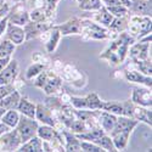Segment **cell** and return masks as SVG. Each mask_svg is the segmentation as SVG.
I'll list each match as a JSON object with an SVG mask.
<instances>
[{
  "instance_id": "603a6c76",
  "label": "cell",
  "mask_w": 152,
  "mask_h": 152,
  "mask_svg": "<svg viewBox=\"0 0 152 152\" xmlns=\"http://www.w3.org/2000/svg\"><path fill=\"white\" fill-rule=\"evenodd\" d=\"M129 136H130V132H121V133L111 134L112 141L115 144V147L117 148V151L124 150L126 147L129 141Z\"/></svg>"
},
{
  "instance_id": "d6a6232c",
  "label": "cell",
  "mask_w": 152,
  "mask_h": 152,
  "mask_svg": "<svg viewBox=\"0 0 152 152\" xmlns=\"http://www.w3.org/2000/svg\"><path fill=\"white\" fill-rule=\"evenodd\" d=\"M16 45L10 42L9 39H5L0 43V57H10L12 53L15 51Z\"/></svg>"
},
{
  "instance_id": "6da1fadb",
  "label": "cell",
  "mask_w": 152,
  "mask_h": 152,
  "mask_svg": "<svg viewBox=\"0 0 152 152\" xmlns=\"http://www.w3.org/2000/svg\"><path fill=\"white\" fill-rule=\"evenodd\" d=\"M134 42H135L134 38L124 31L116 40H113L107 46V49L100 55V58L108 61L111 66H118L126 57L129 45H132Z\"/></svg>"
},
{
  "instance_id": "f546056e",
  "label": "cell",
  "mask_w": 152,
  "mask_h": 152,
  "mask_svg": "<svg viewBox=\"0 0 152 152\" xmlns=\"http://www.w3.org/2000/svg\"><path fill=\"white\" fill-rule=\"evenodd\" d=\"M102 110L116 116H123V102L119 101H107L102 104Z\"/></svg>"
},
{
  "instance_id": "681fc988",
  "label": "cell",
  "mask_w": 152,
  "mask_h": 152,
  "mask_svg": "<svg viewBox=\"0 0 152 152\" xmlns=\"http://www.w3.org/2000/svg\"><path fill=\"white\" fill-rule=\"evenodd\" d=\"M22 1H26V0H22Z\"/></svg>"
},
{
  "instance_id": "7a4b0ae2",
  "label": "cell",
  "mask_w": 152,
  "mask_h": 152,
  "mask_svg": "<svg viewBox=\"0 0 152 152\" xmlns=\"http://www.w3.org/2000/svg\"><path fill=\"white\" fill-rule=\"evenodd\" d=\"M38 126L39 125H38L37 121H34V118H29V117H26L23 115L20 116L18 123L15 126V129L20 135V139H21L22 144L26 142L27 140H29L31 137L37 135Z\"/></svg>"
},
{
  "instance_id": "cb8c5ba5",
  "label": "cell",
  "mask_w": 152,
  "mask_h": 152,
  "mask_svg": "<svg viewBox=\"0 0 152 152\" xmlns=\"http://www.w3.org/2000/svg\"><path fill=\"white\" fill-rule=\"evenodd\" d=\"M18 119H20V113L16 110H7L1 117V119H0V122L6 124L9 128L14 129L18 123Z\"/></svg>"
},
{
  "instance_id": "e0dca14e",
  "label": "cell",
  "mask_w": 152,
  "mask_h": 152,
  "mask_svg": "<svg viewBox=\"0 0 152 152\" xmlns=\"http://www.w3.org/2000/svg\"><path fill=\"white\" fill-rule=\"evenodd\" d=\"M35 118L39 122H42L43 124L55 126V121L53 118L51 110L43 106V105H37V107H35Z\"/></svg>"
},
{
  "instance_id": "74e56055",
  "label": "cell",
  "mask_w": 152,
  "mask_h": 152,
  "mask_svg": "<svg viewBox=\"0 0 152 152\" xmlns=\"http://www.w3.org/2000/svg\"><path fill=\"white\" fill-rule=\"evenodd\" d=\"M68 128H69L72 132L77 133V134L85 133L88 129H89V128H88V125H86V123L83 122V121H80V119H73L72 123L69 124Z\"/></svg>"
},
{
  "instance_id": "277c9868",
  "label": "cell",
  "mask_w": 152,
  "mask_h": 152,
  "mask_svg": "<svg viewBox=\"0 0 152 152\" xmlns=\"http://www.w3.org/2000/svg\"><path fill=\"white\" fill-rule=\"evenodd\" d=\"M80 27H82V31H80V34L82 33H85L88 34V37L91 38V39H107L110 37L108 32L104 28L99 26L97 23L90 21V20H80Z\"/></svg>"
},
{
  "instance_id": "4dcf8cb0",
  "label": "cell",
  "mask_w": 152,
  "mask_h": 152,
  "mask_svg": "<svg viewBox=\"0 0 152 152\" xmlns=\"http://www.w3.org/2000/svg\"><path fill=\"white\" fill-rule=\"evenodd\" d=\"M97 11H99V12H97V15H96V17H95V20L97 21V23H101L102 26L108 27L110 23H111L112 20H113V16L107 11V9H106L105 5H102Z\"/></svg>"
},
{
  "instance_id": "b9f144b4",
  "label": "cell",
  "mask_w": 152,
  "mask_h": 152,
  "mask_svg": "<svg viewBox=\"0 0 152 152\" xmlns=\"http://www.w3.org/2000/svg\"><path fill=\"white\" fill-rule=\"evenodd\" d=\"M57 1H58V0H45V5H44L43 9L45 10L48 17H50V16L53 15V12H54V10L56 7Z\"/></svg>"
},
{
  "instance_id": "2e32d148",
  "label": "cell",
  "mask_w": 152,
  "mask_h": 152,
  "mask_svg": "<svg viewBox=\"0 0 152 152\" xmlns=\"http://www.w3.org/2000/svg\"><path fill=\"white\" fill-rule=\"evenodd\" d=\"M124 77L128 82L132 83H137V84H144L145 86L150 88L152 86V79L151 75H145L139 71H125L124 72Z\"/></svg>"
},
{
  "instance_id": "836d02e7",
  "label": "cell",
  "mask_w": 152,
  "mask_h": 152,
  "mask_svg": "<svg viewBox=\"0 0 152 152\" xmlns=\"http://www.w3.org/2000/svg\"><path fill=\"white\" fill-rule=\"evenodd\" d=\"M151 17L148 16H141V22H140V33H139L136 39H141L145 35L151 33Z\"/></svg>"
},
{
  "instance_id": "f6af8a7d",
  "label": "cell",
  "mask_w": 152,
  "mask_h": 152,
  "mask_svg": "<svg viewBox=\"0 0 152 152\" xmlns=\"http://www.w3.org/2000/svg\"><path fill=\"white\" fill-rule=\"evenodd\" d=\"M10 60H11L10 57H0V72L4 69V67L10 62Z\"/></svg>"
},
{
  "instance_id": "8992f818",
  "label": "cell",
  "mask_w": 152,
  "mask_h": 152,
  "mask_svg": "<svg viewBox=\"0 0 152 152\" xmlns=\"http://www.w3.org/2000/svg\"><path fill=\"white\" fill-rule=\"evenodd\" d=\"M22 145L18 133L15 130H9L0 136V151H17Z\"/></svg>"
},
{
  "instance_id": "f1b7e54d",
  "label": "cell",
  "mask_w": 152,
  "mask_h": 152,
  "mask_svg": "<svg viewBox=\"0 0 152 152\" xmlns=\"http://www.w3.org/2000/svg\"><path fill=\"white\" fill-rule=\"evenodd\" d=\"M126 26H128V18H126V16H123V17H113V20L110 23L108 28L112 32L122 33V32L126 31Z\"/></svg>"
},
{
  "instance_id": "5bb4252c",
  "label": "cell",
  "mask_w": 152,
  "mask_h": 152,
  "mask_svg": "<svg viewBox=\"0 0 152 152\" xmlns=\"http://www.w3.org/2000/svg\"><path fill=\"white\" fill-rule=\"evenodd\" d=\"M137 16H148L151 17L152 5L151 0H132V6L129 7Z\"/></svg>"
},
{
  "instance_id": "c3c4849f",
  "label": "cell",
  "mask_w": 152,
  "mask_h": 152,
  "mask_svg": "<svg viewBox=\"0 0 152 152\" xmlns=\"http://www.w3.org/2000/svg\"><path fill=\"white\" fill-rule=\"evenodd\" d=\"M4 1H5V0H0V9H1V7L4 6V4H5Z\"/></svg>"
},
{
  "instance_id": "9a60e30c",
  "label": "cell",
  "mask_w": 152,
  "mask_h": 152,
  "mask_svg": "<svg viewBox=\"0 0 152 152\" xmlns=\"http://www.w3.org/2000/svg\"><path fill=\"white\" fill-rule=\"evenodd\" d=\"M60 31L61 35H69V34H80L82 27H80V20L78 18H72L67 22L56 26Z\"/></svg>"
},
{
  "instance_id": "8d00e7d4",
  "label": "cell",
  "mask_w": 152,
  "mask_h": 152,
  "mask_svg": "<svg viewBox=\"0 0 152 152\" xmlns=\"http://www.w3.org/2000/svg\"><path fill=\"white\" fill-rule=\"evenodd\" d=\"M133 62L142 74H145V75H151L152 74L151 58H146V60H141V61H133Z\"/></svg>"
},
{
  "instance_id": "4fadbf2b",
  "label": "cell",
  "mask_w": 152,
  "mask_h": 152,
  "mask_svg": "<svg viewBox=\"0 0 152 152\" xmlns=\"http://www.w3.org/2000/svg\"><path fill=\"white\" fill-rule=\"evenodd\" d=\"M117 121V116L113 115V113H110L107 111H100L99 116H97V123L99 125L105 130V133H110L113 126L116 124Z\"/></svg>"
},
{
  "instance_id": "7c38bea8",
  "label": "cell",
  "mask_w": 152,
  "mask_h": 152,
  "mask_svg": "<svg viewBox=\"0 0 152 152\" xmlns=\"http://www.w3.org/2000/svg\"><path fill=\"white\" fill-rule=\"evenodd\" d=\"M6 37L10 42H12L15 45H20L24 42V31L22 27L16 26L14 23H10L7 21L6 24Z\"/></svg>"
},
{
  "instance_id": "484cf974",
  "label": "cell",
  "mask_w": 152,
  "mask_h": 152,
  "mask_svg": "<svg viewBox=\"0 0 152 152\" xmlns=\"http://www.w3.org/2000/svg\"><path fill=\"white\" fill-rule=\"evenodd\" d=\"M60 88H61V79L55 77V75H49L48 79H46L45 85L43 86V89H44L45 94L53 95V94H55L60 89Z\"/></svg>"
},
{
  "instance_id": "3957f363",
  "label": "cell",
  "mask_w": 152,
  "mask_h": 152,
  "mask_svg": "<svg viewBox=\"0 0 152 152\" xmlns=\"http://www.w3.org/2000/svg\"><path fill=\"white\" fill-rule=\"evenodd\" d=\"M71 104L78 110H102L104 101L99 97L96 93H91L85 97H71Z\"/></svg>"
},
{
  "instance_id": "bcb514c9",
  "label": "cell",
  "mask_w": 152,
  "mask_h": 152,
  "mask_svg": "<svg viewBox=\"0 0 152 152\" xmlns=\"http://www.w3.org/2000/svg\"><path fill=\"white\" fill-rule=\"evenodd\" d=\"M11 128H9V126L6 125V124H4V123H1L0 122V136H1L3 134H5L6 132H9Z\"/></svg>"
},
{
  "instance_id": "ee69618b",
  "label": "cell",
  "mask_w": 152,
  "mask_h": 152,
  "mask_svg": "<svg viewBox=\"0 0 152 152\" xmlns=\"http://www.w3.org/2000/svg\"><path fill=\"white\" fill-rule=\"evenodd\" d=\"M7 21H9L7 15L0 18V35L4 33V31H5V28H6V24H7Z\"/></svg>"
},
{
  "instance_id": "d4e9b609",
  "label": "cell",
  "mask_w": 152,
  "mask_h": 152,
  "mask_svg": "<svg viewBox=\"0 0 152 152\" xmlns=\"http://www.w3.org/2000/svg\"><path fill=\"white\" fill-rule=\"evenodd\" d=\"M63 135L66 137V146H65V151H82L80 147V141L79 139L73 135L72 133L65 130L63 132Z\"/></svg>"
},
{
  "instance_id": "7bdbcfd3",
  "label": "cell",
  "mask_w": 152,
  "mask_h": 152,
  "mask_svg": "<svg viewBox=\"0 0 152 152\" xmlns=\"http://www.w3.org/2000/svg\"><path fill=\"white\" fill-rule=\"evenodd\" d=\"M14 90H15V88H14V85H12V83L0 85V100H1L3 97H5L6 95H9L10 93H12Z\"/></svg>"
},
{
  "instance_id": "52a82bcc",
  "label": "cell",
  "mask_w": 152,
  "mask_h": 152,
  "mask_svg": "<svg viewBox=\"0 0 152 152\" xmlns=\"http://www.w3.org/2000/svg\"><path fill=\"white\" fill-rule=\"evenodd\" d=\"M132 101L135 105L144 106V107H150L151 108V106H152L151 90L146 89V88L134 86L133 88V94H132Z\"/></svg>"
},
{
  "instance_id": "d590c367",
  "label": "cell",
  "mask_w": 152,
  "mask_h": 152,
  "mask_svg": "<svg viewBox=\"0 0 152 152\" xmlns=\"http://www.w3.org/2000/svg\"><path fill=\"white\" fill-rule=\"evenodd\" d=\"M44 69H45V65H43V63H33V65H31L28 67V69L26 72V79L32 80L39 73H42Z\"/></svg>"
},
{
  "instance_id": "e575fe53",
  "label": "cell",
  "mask_w": 152,
  "mask_h": 152,
  "mask_svg": "<svg viewBox=\"0 0 152 152\" xmlns=\"http://www.w3.org/2000/svg\"><path fill=\"white\" fill-rule=\"evenodd\" d=\"M106 9L113 17H123V16H128V14H129V9L124 5L106 6Z\"/></svg>"
},
{
  "instance_id": "60d3db41",
  "label": "cell",
  "mask_w": 152,
  "mask_h": 152,
  "mask_svg": "<svg viewBox=\"0 0 152 152\" xmlns=\"http://www.w3.org/2000/svg\"><path fill=\"white\" fill-rule=\"evenodd\" d=\"M105 6H113V5H124L126 7L132 6V0H101Z\"/></svg>"
},
{
  "instance_id": "7dc6e473",
  "label": "cell",
  "mask_w": 152,
  "mask_h": 152,
  "mask_svg": "<svg viewBox=\"0 0 152 152\" xmlns=\"http://www.w3.org/2000/svg\"><path fill=\"white\" fill-rule=\"evenodd\" d=\"M6 111H7V110H5L4 107H1V106H0V119H1V117L4 116V113H5Z\"/></svg>"
},
{
  "instance_id": "4316f807",
  "label": "cell",
  "mask_w": 152,
  "mask_h": 152,
  "mask_svg": "<svg viewBox=\"0 0 152 152\" xmlns=\"http://www.w3.org/2000/svg\"><path fill=\"white\" fill-rule=\"evenodd\" d=\"M50 31H51V34H50V38H49V40H48L45 46H46V51L48 53H54L55 49L58 45L60 38H61V33H60V31L57 29L56 26H53Z\"/></svg>"
},
{
  "instance_id": "9c48e42d",
  "label": "cell",
  "mask_w": 152,
  "mask_h": 152,
  "mask_svg": "<svg viewBox=\"0 0 152 152\" xmlns=\"http://www.w3.org/2000/svg\"><path fill=\"white\" fill-rule=\"evenodd\" d=\"M18 63L16 60H10V62L0 72V85L11 84L18 75Z\"/></svg>"
},
{
  "instance_id": "ac0fdd59",
  "label": "cell",
  "mask_w": 152,
  "mask_h": 152,
  "mask_svg": "<svg viewBox=\"0 0 152 152\" xmlns=\"http://www.w3.org/2000/svg\"><path fill=\"white\" fill-rule=\"evenodd\" d=\"M7 17H9V22L10 23H14L16 26H24L27 24L31 20H29V14L26 11V10H21V11H17V9L15 7L12 10V12H9L7 14Z\"/></svg>"
},
{
  "instance_id": "ba28073f",
  "label": "cell",
  "mask_w": 152,
  "mask_h": 152,
  "mask_svg": "<svg viewBox=\"0 0 152 152\" xmlns=\"http://www.w3.org/2000/svg\"><path fill=\"white\" fill-rule=\"evenodd\" d=\"M148 49H150V42L141 40L139 43H133L130 49H128V54L133 61H141L150 58Z\"/></svg>"
},
{
  "instance_id": "8fae6325",
  "label": "cell",
  "mask_w": 152,
  "mask_h": 152,
  "mask_svg": "<svg viewBox=\"0 0 152 152\" xmlns=\"http://www.w3.org/2000/svg\"><path fill=\"white\" fill-rule=\"evenodd\" d=\"M37 136H39L43 141H48V142H51V141H60V142H62V139H61L60 133L51 125L44 124L42 126H38Z\"/></svg>"
},
{
  "instance_id": "f35d334b",
  "label": "cell",
  "mask_w": 152,
  "mask_h": 152,
  "mask_svg": "<svg viewBox=\"0 0 152 152\" xmlns=\"http://www.w3.org/2000/svg\"><path fill=\"white\" fill-rule=\"evenodd\" d=\"M48 15L43 7L39 9H34L31 14H29V20L31 21H35V22H42V21H46Z\"/></svg>"
},
{
  "instance_id": "1f68e13d",
  "label": "cell",
  "mask_w": 152,
  "mask_h": 152,
  "mask_svg": "<svg viewBox=\"0 0 152 152\" xmlns=\"http://www.w3.org/2000/svg\"><path fill=\"white\" fill-rule=\"evenodd\" d=\"M78 6L84 11H97L101 6V0H77Z\"/></svg>"
},
{
  "instance_id": "30bf717a",
  "label": "cell",
  "mask_w": 152,
  "mask_h": 152,
  "mask_svg": "<svg viewBox=\"0 0 152 152\" xmlns=\"http://www.w3.org/2000/svg\"><path fill=\"white\" fill-rule=\"evenodd\" d=\"M139 124V121L132 117H125V116H118L116 124L113 126V129L110 132V134L115 133H121V132H133V129Z\"/></svg>"
},
{
  "instance_id": "7402d4cb",
  "label": "cell",
  "mask_w": 152,
  "mask_h": 152,
  "mask_svg": "<svg viewBox=\"0 0 152 152\" xmlns=\"http://www.w3.org/2000/svg\"><path fill=\"white\" fill-rule=\"evenodd\" d=\"M20 99H21L20 93L14 90L12 93H10L9 95H6L5 97L0 100V106L4 107L5 110H16V107L20 102Z\"/></svg>"
},
{
  "instance_id": "83f0119b",
  "label": "cell",
  "mask_w": 152,
  "mask_h": 152,
  "mask_svg": "<svg viewBox=\"0 0 152 152\" xmlns=\"http://www.w3.org/2000/svg\"><path fill=\"white\" fill-rule=\"evenodd\" d=\"M93 142H95L97 146H100L104 151H108V152H116L117 148L115 147V144L112 141V137L104 134L101 135L100 137H97L96 140H94Z\"/></svg>"
},
{
  "instance_id": "5b68a950",
  "label": "cell",
  "mask_w": 152,
  "mask_h": 152,
  "mask_svg": "<svg viewBox=\"0 0 152 152\" xmlns=\"http://www.w3.org/2000/svg\"><path fill=\"white\" fill-rule=\"evenodd\" d=\"M23 31H24V40H31L34 39L38 35H40L42 33L49 31L53 27V24H49L45 21L42 22H35V21H29L27 24L23 26Z\"/></svg>"
},
{
  "instance_id": "d6986e66",
  "label": "cell",
  "mask_w": 152,
  "mask_h": 152,
  "mask_svg": "<svg viewBox=\"0 0 152 152\" xmlns=\"http://www.w3.org/2000/svg\"><path fill=\"white\" fill-rule=\"evenodd\" d=\"M17 151L21 152H42L43 151V141L39 136H33L29 140H27L26 142H23Z\"/></svg>"
},
{
  "instance_id": "ffe728a7",
  "label": "cell",
  "mask_w": 152,
  "mask_h": 152,
  "mask_svg": "<svg viewBox=\"0 0 152 152\" xmlns=\"http://www.w3.org/2000/svg\"><path fill=\"white\" fill-rule=\"evenodd\" d=\"M133 118H135L139 122H145L150 126L152 125V112L147 107L135 105L133 110Z\"/></svg>"
},
{
  "instance_id": "44dd1931",
  "label": "cell",
  "mask_w": 152,
  "mask_h": 152,
  "mask_svg": "<svg viewBox=\"0 0 152 152\" xmlns=\"http://www.w3.org/2000/svg\"><path fill=\"white\" fill-rule=\"evenodd\" d=\"M35 107H37V105L31 102L28 99L21 97L16 110L21 113V115H23V116L29 117V118H35Z\"/></svg>"
},
{
  "instance_id": "ab89813d",
  "label": "cell",
  "mask_w": 152,
  "mask_h": 152,
  "mask_svg": "<svg viewBox=\"0 0 152 152\" xmlns=\"http://www.w3.org/2000/svg\"><path fill=\"white\" fill-rule=\"evenodd\" d=\"M80 147L82 151H86V152H104L102 148L93 141H80Z\"/></svg>"
}]
</instances>
